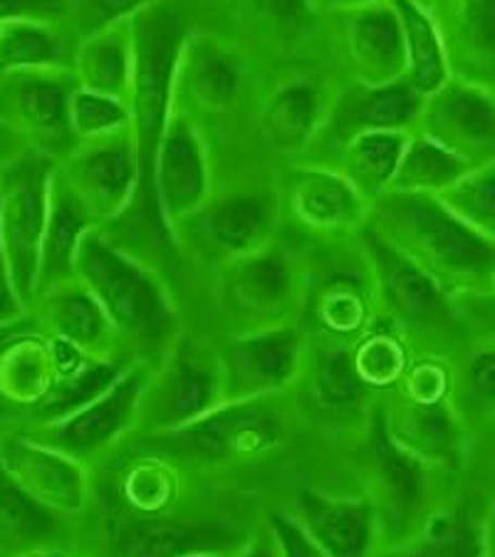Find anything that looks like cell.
<instances>
[{"label":"cell","instance_id":"7c38bea8","mask_svg":"<svg viewBox=\"0 0 495 557\" xmlns=\"http://www.w3.org/2000/svg\"><path fill=\"white\" fill-rule=\"evenodd\" d=\"M226 404L219 343L184 330L141 389L134 436H154L194 424Z\"/></svg>","mask_w":495,"mask_h":557},{"label":"cell","instance_id":"44dd1931","mask_svg":"<svg viewBox=\"0 0 495 557\" xmlns=\"http://www.w3.org/2000/svg\"><path fill=\"white\" fill-rule=\"evenodd\" d=\"M290 397L295 411H300L302 417H312L320 424L335 429L355 426L359 434L380 394L369 389L359 376L352 345L310 337Z\"/></svg>","mask_w":495,"mask_h":557},{"label":"cell","instance_id":"5b68a950","mask_svg":"<svg viewBox=\"0 0 495 557\" xmlns=\"http://www.w3.org/2000/svg\"><path fill=\"white\" fill-rule=\"evenodd\" d=\"M374 285L376 318L399 332L413 355L456 357L471 337L451 295L369 228L357 236Z\"/></svg>","mask_w":495,"mask_h":557},{"label":"cell","instance_id":"7a4b0ae2","mask_svg":"<svg viewBox=\"0 0 495 557\" xmlns=\"http://www.w3.org/2000/svg\"><path fill=\"white\" fill-rule=\"evenodd\" d=\"M75 271L112 320L132 362L157 367L186 330L166 277L112 246L99 228L85 233Z\"/></svg>","mask_w":495,"mask_h":557},{"label":"cell","instance_id":"d6a6232c","mask_svg":"<svg viewBox=\"0 0 495 557\" xmlns=\"http://www.w3.org/2000/svg\"><path fill=\"white\" fill-rule=\"evenodd\" d=\"M97 228L92 215L72 188L65 184V178L52 174L50 184V211H48V223H45V236H42V248H40V271H38V290H35V300L40 298L42 293L52 290L67 281H75V260H77V248L83 244L85 233Z\"/></svg>","mask_w":495,"mask_h":557},{"label":"cell","instance_id":"7bdbcfd3","mask_svg":"<svg viewBox=\"0 0 495 557\" xmlns=\"http://www.w3.org/2000/svg\"><path fill=\"white\" fill-rule=\"evenodd\" d=\"M70 120L77 144H83L112 137V134L129 129L132 110L129 102L114 100V97L89 92V89L77 87L70 102Z\"/></svg>","mask_w":495,"mask_h":557},{"label":"cell","instance_id":"60d3db41","mask_svg":"<svg viewBox=\"0 0 495 557\" xmlns=\"http://www.w3.org/2000/svg\"><path fill=\"white\" fill-rule=\"evenodd\" d=\"M352 355L359 376L374 394L396 389L413 359L411 347L404 343L399 332H394L380 318L352 345Z\"/></svg>","mask_w":495,"mask_h":557},{"label":"cell","instance_id":"277c9868","mask_svg":"<svg viewBox=\"0 0 495 557\" xmlns=\"http://www.w3.org/2000/svg\"><path fill=\"white\" fill-rule=\"evenodd\" d=\"M290 392L275 397L228 401L194 424L154 436H132V451L161 456L178 471H213L256 463L283 446L295 404Z\"/></svg>","mask_w":495,"mask_h":557},{"label":"cell","instance_id":"f907efd6","mask_svg":"<svg viewBox=\"0 0 495 557\" xmlns=\"http://www.w3.org/2000/svg\"><path fill=\"white\" fill-rule=\"evenodd\" d=\"M481 541H483V557H495V500L491 503L488 513L481 520Z\"/></svg>","mask_w":495,"mask_h":557},{"label":"cell","instance_id":"836d02e7","mask_svg":"<svg viewBox=\"0 0 495 557\" xmlns=\"http://www.w3.org/2000/svg\"><path fill=\"white\" fill-rule=\"evenodd\" d=\"M72 72L77 87L129 102L134 77L132 23H120L79 42Z\"/></svg>","mask_w":495,"mask_h":557},{"label":"cell","instance_id":"680465c9","mask_svg":"<svg viewBox=\"0 0 495 557\" xmlns=\"http://www.w3.org/2000/svg\"><path fill=\"white\" fill-rule=\"evenodd\" d=\"M65 557H83V555H77V553H67Z\"/></svg>","mask_w":495,"mask_h":557},{"label":"cell","instance_id":"f1b7e54d","mask_svg":"<svg viewBox=\"0 0 495 557\" xmlns=\"http://www.w3.org/2000/svg\"><path fill=\"white\" fill-rule=\"evenodd\" d=\"M429 13L451 77L495 92V0H434Z\"/></svg>","mask_w":495,"mask_h":557},{"label":"cell","instance_id":"f5cc1de1","mask_svg":"<svg viewBox=\"0 0 495 557\" xmlns=\"http://www.w3.org/2000/svg\"><path fill=\"white\" fill-rule=\"evenodd\" d=\"M483 424V438H488V444H481V451L488 458V469L495 471V417L481 421Z\"/></svg>","mask_w":495,"mask_h":557},{"label":"cell","instance_id":"8d00e7d4","mask_svg":"<svg viewBox=\"0 0 495 557\" xmlns=\"http://www.w3.org/2000/svg\"><path fill=\"white\" fill-rule=\"evenodd\" d=\"M392 3L401 21L404 50H407V83L421 97H429L451 79L436 23L417 0H392Z\"/></svg>","mask_w":495,"mask_h":557},{"label":"cell","instance_id":"9a60e30c","mask_svg":"<svg viewBox=\"0 0 495 557\" xmlns=\"http://www.w3.org/2000/svg\"><path fill=\"white\" fill-rule=\"evenodd\" d=\"M149 367L134 362L102 397L87 404L75 414L50 424L17 426L33 442L45 444L75 461L97 469L112 458L137 431L139 399L147 384Z\"/></svg>","mask_w":495,"mask_h":557},{"label":"cell","instance_id":"d6986e66","mask_svg":"<svg viewBox=\"0 0 495 557\" xmlns=\"http://www.w3.org/2000/svg\"><path fill=\"white\" fill-rule=\"evenodd\" d=\"M421 104L424 97L407 79L386 87H364L339 79L325 122L300 161L330 166L349 139L367 132L413 134L419 129Z\"/></svg>","mask_w":495,"mask_h":557},{"label":"cell","instance_id":"f546056e","mask_svg":"<svg viewBox=\"0 0 495 557\" xmlns=\"http://www.w3.org/2000/svg\"><path fill=\"white\" fill-rule=\"evenodd\" d=\"M30 314L45 335L99 359H127L122 339L99 300L77 281H67L35 300Z\"/></svg>","mask_w":495,"mask_h":557},{"label":"cell","instance_id":"ba28073f","mask_svg":"<svg viewBox=\"0 0 495 557\" xmlns=\"http://www.w3.org/2000/svg\"><path fill=\"white\" fill-rule=\"evenodd\" d=\"M312 265L277 236L273 244L213 273L223 337L250 335L302 320Z\"/></svg>","mask_w":495,"mask_h":557},{"label":"cell","instance_id":"9c48e42d","mask_svg":"<svg viewBox=\"0 0 495 557\" xmlns=\"http://www.w3.org/2000/svg\"><path fill=\"white\" fill-rule=\"evenodd\" d=\"M263 70L238 45L196 25L178 52L171 107L194 120L215 151L228 141L238 112L250 110Z\"/></svg>","mask_w":495,"mask_h":557},{"label":"cell","instance_id":"d590c367","mask_svg":"<svg viewBox=\"0 0 495 557\" xmlns=\"http://www.w3.org/2000/svg\"><path fill=\"white\" fill-rule=\"evenodd\" d=\"M79 40L67 23L0 25V72L72 70Z\"/></svg>","mask_w":495,"mask_h":557},{"label":"cell","instance_id":"b9f144b4","mask_svg":"<svg viewBox=\"0 0 495 557\" xmlns=\"http://www.w3.org/2000/svg\"><path fill=\"white\" fill-rule=\"evenodd\" d=\"M438 199L466 226L495 244V161L471 169L454 186L441 191Z\"/></svg>","mask_w":495,"mask_h":557},{"label":"cell","instance_id":"83f0119b","mask_svg":"<svg viewBox=\"0 0 495 557\" xmlns=\"http://www.w3.org/2000/svg\"><path fill=\"white\" fill-rule=\"evenodd\" d=\"M293 516L325 557H374L380 553L376 513L364 493L337 496L300 488L295 493Z\"/></svg>","mask_w":495,"mask_h":557},{"label":"cell","instance_id":"ab89813d","mask_svg":"<svg viewBox=\"0 0 495 557\" xmlns=\"http://www.w3.org/2000/svg\"><path fill=\"white\" fill-rule=\"evenodd\" d=\"M454 362L451 401L471 431L473 417H495V339L461 349Z\"/></svg>","mask_w":495,"mask_h":557},{"label":"cell","instance_id":"5bb4252c","mask_svg":"<svg viewBox=\"0 0 495 557\" xmlns=\"http://www.w3.org/2000/svg\"><path fill=\"white\" fill-rule=\"evenodd\" d=\"M55 166L58 159L25 147L0 172V240L11 265L15 293L28 312L38 290L40 248Z\"/></svg>","mask_w":495,"mask_h":557},{"label":"cell","instance_id":"4fadbf2b","mask_svg":"<svg viewBox=\"0 0 495 557\" xmlns=\"http://www.w3.org/2000/svg\"><path fill=\"white\" fill-rule=\"evenodd\" d=\"M219 21L201 25L246 50L258 65L308 62L322 45V15L312 0H196Z\"/></svg>","mask_w":495,"mask_h":557},{"label":"cell","instance_id":"e575fe53","mask_svg":"<svg viewBox=\"0 0 495 557\" xmlns=\"http://www.w3.org/2000/svg\"><path fill=\"white\" fill-rule=\"evenodd\" d=\"M409 137L411 134L401 132L359 134L337 151L330 166L337 169L372 206L382 194L389 191Z\"/></svg>","mask_w":495,"mask_h":557},{"label":"cell","instance_id":"7dc6e473","mask_svg":"<svg viewBox=\"0 0 495 557\" xmlns=\"http://www.w3.org/2000/svg\"><path fill=\"white\" fill-rule=\"evenodd\" d=\"M28 310L21 302L13 285V275H11V265H8L5 258V248L3 240H0V327L3 325H13V322H21L23 318H28Z\"/></svg>","mask_w":495,"mask_h":557},{"label":"cell","instance_id":"2e32d148","mask_svg":"<svg viewBox=\"0 0 495 557\" xmlns=\"http://www.w3.org/2000/svg\"><path fill=\"white\" fill-rule=\"evenodd\" d=\"M283 226L327 246L355 244L369 223V201L337 169L295 161L277 174Z\"/></svg>","mask_w":495,"mask_h":557},{"label":"cell","instance_id":"ac0fdd59","mask_svg":"<svg viewBox=\"0 0 495 557\" xmlns=\"http://www.w3.org/2000/svg\"><path fill=\"white\" fill-rule=\"evenodd\" d=\"M75 89L72 70L0 72V124L23 147L65 159L77 147L70 120Z\"/></svg>","mask_w":495,"mask_h":557},{"label":"cell","instance_id":"4dcf8cb0","mask_svg":"<svg viewBox=\"0 0 495 557\" xmlns=\"http://www.w3.org/2000/svg\"><path fill=\"white\" fill-rule=\"evenodd\" d=\"M79 518L35 500L0 463V557L75 553Z\"/></svg>","mask_w":495,"mask_h":557},{"label":"cell","instance_id":"d4e9b609","mask_svg":"<svg viewBox=\"0 0 495 557\" xmlns=\"http://www.w3.org/2000/svg\"><path fill=\"white\" fill-rule=\"evenodd\" d=\"M213 154L206 132L171 107L157 154V196L171 233L209 199Z\"/></svg>","mask_w":495,"mask_h":557},{"label":"cell","instance_id":"30bf717a","mask_svg":"<svg viewBox=\"0 0 495 557\" xmlns=\"http://www.w3.org/2000/svg\"><path fill=\"white\" fill-rule=\"evenodd\" d=\"M248 533L215 518L137 516L92 491L89 508L79 516L75 553L83 557L231 555L246 543Z\"/></svg>","mask_w":495,"mask_h":557},{"label":"cell","instance_id":"7402d4cb","mask_svg":"<svg viewBox=\"0 0 495 557\" xmlns=\"http://www.w3.org/2000/svg\"><path fill=\"white\" fill-rule=\"evenodd\" d=\"M58 174L92 215L97 228L107 226L127 209L137 188L139 166L132 127L112 137L77 144L58 161Z\"/></svg>","mask_w":495,"mask_h":557},{"label":"cell","instance_id":"ffe728a7","mask_svg":"<svg viewBox=\"0 0 495 557\" xmlns=\"http://www.w3.org/2000/svg\"><path fill=\"white\" fill-rule=\"evenodd\" d=\"M308 339L302 322L250 332V335L221 337L219 355L226 404L290 392L300 376Z\"/></svg>","mask_w":495,"mask_h":557},{"label":"cell","instance_id":"3957f363","mask_svg":"<svg viewBox=\"0 0 495 557\" xmlns=\"http://www.w3.org/2000/svg\"><path fill=\"white\" fill-rule=\"evenodd\" d=\"M369 228L456 298L488 287L495 244L446 209L436 194L386 191L369 206Z\"/></svg>","mask_w":495,"mask_h":557},{"label":"cell","instance_id":"74e56055","mask_svg":"<svg viewBox=\"0 0 495 557\" xmlns=\"http://www.w3.org/2000/svg\"><path fill=\"white\" fill-rule=\"evenodd\" d=\"M374 557H483L481 523L448 500L407 543L384 547Z\"/></svg>","mask_w":495,"mask_h":557},{"label":"cell","instance_id":"f6af8a7d","mask_svg":"<svg viewBox=\"0 0 495 557\" xmlns=\"http://www.w3.org/2000/svg\"><path fill=\"white\" fill-rule=\"evenodd\" d=\"M67 23V0H0V25Z\"/></svg>","mask_w":495,"mask_h":557},{"label":"cell","instance_id":"ee69618b","mask_svg":"<svg viewBox=\"0 0 495 557\" xmlns=\"http://www.w3.org/2000/svg\"><path fill=\"white\" fill-rule=\"evenodd\" d=\"M149 3L154 0H67V25L83 42L114 25L132 21Z\"/></svg>","mask_w":495,"mask_h":557},{"label":"cell","instance_id":"cb8c5ba5","mask_svg":"<svg viewBox=\"0 0 495 557\" xmlns=\"http://www.w3.org/2000/svg\"><path fill=\"white\" fill-rule=\"evenodd\" d=\"M0 463L35 500L79 518L95 491V469L33 442L17 426H0Z\"/></svg>","mask_w":495,"mask_h":557},{"label":"cell","instance_id":"603a6c76","mask_svg":"<svg viewBox=\"0 0 495 557\" xmlns=\"http://www.w3.org/2000/svg\"><path fill=\"white\" fill-rule=\"evenodd\" d=\"M471 169L495 161V92L451 77L424 97L419 129Z\"/></svg>","mask_w":495,"mask_h":557},{"label":"cell","instance_id":"c3c4849f","mask_svg":"<svg viewBox=\"0 0 495 557\" xmlns=\"http://www.w3.org/2000/svg\"><path fill=\"white\" fill-rule=\"evenodd\" d=\"M228 557H285V555H283L281 541H277V535L273 533V528L268 525V520H263V523L250 528L246 543H243L238 550Z\"/></svg>","mask_w":495,"mask_h":557},{"label":"cell","instance_id":"bcb514c9","mask_svg":"<svg viewBox=\"0 0 495 557\" xmlns=\"http://www.w3.org/2000/svg\"><path fill=\"white\" fill-rule=\"evenodd\" d=\"M265 520L268 525L273 528L277 541H281L285 557H325L320 547L310 541V535L305 533L302 525L297 523V518L293 513H285V510H270Z\"/></svg>","mask_w":495,"mask_h":557},{"label":"cell","instance_id":"db71d44e","mask_svg":"<svg viewBox=\"0 0 495 557\" xmlns=\"http://www.w3.org/2000/svg\"><path fill=\"white\" fill-rule=\"evenodd\" d=\"M33 325V314H28V318H23L21 322H13V325H3L0 327V349H3V345L11 339L13 335H17V332L30 327Z\"/></svg>","mask_w":495,"mask_h":557},{"label":"cell","instance_id":"52a82bcc","mask_svg":"<svg viewBox=\"0 0 495 557\" xmlns=\"http://www.w3.org/2000/svg\"><path fill=\"white\" fill-rule=\"evenodd\" d=\"M359 438H362L359 448L362 493L374 506L380 550L407 543L448 503L438 483L451 471L438 469L394 442L380 397L374 399Z\"/></svg>","mask_w":495,"mask_h":557},{"label":"cell","instance_id":"e0dca14e","mask_svg":"<svg viewBox=\"0 0 495 557\" xmlns=\"http://www.w3.org/2000/svg\"><path fill=\"white\" fill-rule=\"evenodd\" d=\"M322 38L342 83L386 87L407 79V50L392 0L322 15Z\"/></svg>","mask_w":495,"mask_h":557},{"label":"cell","instance_id":"6da1fadb","mask_svg":"<svg viewBox=\"0 0 495 557\" xmlns=\"http://www.w3.org/2000/svg\"><path fill=\"white\" fill-rule=\"evenodd\" d=\"M129 23L134 40L129 110L139 174L127 209L99 231L112 246L151 265L171 283L184 256L159 206L157 154L171 114L178 52L196 28V0H154Z\"/></svg>","mask_w":495,"mask_h":557},{"label":"cell","instance_id":"f35d334b","mask_svg":"<svg viewBox=\"0 0 495 557\" xmlns=\"http://www.w3.org/2000/svg\"><path fill=\"white\" fill-rule=\"evenodd\" d=\"M471 172L461 159L448 154L444 147L431 141L421 132H413L404 149L389 191L399 194H441L458 178Z\"/></svg>","mask_w":495,"mask_h":557},{"label":"cell","instance_id":"816d5d0a","mask_svg":"<svg viewBox=\"0 0 495 557\" xmlns=\"http://www.w3.org/2000/svg\"><path fill=\"white\" fill-rule=\"evenodd\" d=\"M25 149L21 141H17L11 132H8L3 124H0V172H3V166L11 161L17 151Z\"/></svg>","mask_w":495,"mask_h":557},{"label":"cell","instance_id":"8992f818","mask_svg":"<svg viewBox=\"0 0 495 557\" xmlns=\"http://www.w3.org/2000/svg\"><path fill=\"white\" fill-rule=\"evenodd\" d=\"M283 233L277 176L243 169L213 188L198 209L174 228L182 256L196 265L219 268L265 248Z\"/></svg>","mask_w":495,"mask_h":557},{"label":"cell","instance_id":"484cf974","mask_svg":"<svg viewBox=\"0 0 495 557\" xmlns=\"http://www.w3.org/2000/svg\"><path fill=\"white\" fill-rule=\"evenodd\" d=\"M359 248V246H357ZM302 327L310 337L355 345L376 322L374 285L359 250L357 263L310 273Z\"/></svg>","mask_w":495,"mask_h":557},{"label":"cell","instance_id":"681fc988","mask_svg":"<svg viewBox=\"0 0 495 557\" xmlns=\"http://www.w3.org/2000/svg\"><path fill=\"white\" fill-rule=\"evenodd\" d=\"M376 3H386V0H312L314 11L320 15L337 13V11H355V8H367Z\"/></svg>","mask_w":495,"mask_h":557},{"label":"cell","instance_id":"11a10c76","mask_svg":"<svg viewBox=\"0 0 495 557\" xmlns=\"http://www.w3.org/2000/svg\"><path fill=\"white\" fill-rule=\"evenodd\" d=\"M70 550H58V553H38V555H25V557H65Z\"/></svg>","mask_w":495,"mask_h":557},{"label":"cell","instance_id":"4316f807","mask_svg":"<svg viewBox=\"0 0 495 557\" xmlns=\"http://www.w3.org/2000/svg\"><path fill=\"white\" fill-rule=\"evenodd\" d=\"M389 434L401 448L438 466L444 471H461L468 448V424L451 399L419 404L399 392L380 394Z\"/></svg>","mask_w":495,"mask_h":557},{"label":"cell","instance_id":"9f6ffc18","mask_svg":"<svg viewBox=\"0 0 495 557\" xmlns=\"http://www.w3.org/2000/svg\"><path fill=\"white\" fill-rule=\"evenodd\" d=\"M186 557H228V555H221V553H194V555H186Z\"/></svg>","mask_w":495,"mask_h":557},{"label":"cell","instance_id":"6f0895ef","mask_svg":"<svg viewBox=\"0 0 495 557\" xmlns=\"http://www.w3.org/2000/svg\"><path fill=\"white\" fill-rule=\"evenodd\" d=\"M417 3H419V5H424L426 11H429V8H431V3H434V0H417Z\"/></svg>","mask_w":495,"mask_h":557},{"label":"cell","instance_id":"1f68e13d","mask_svg":"<svg viewBox=\"0 0 495 557\" xmlns=\"http://www.w3.org/2000/svg\"><path fill=\"white\" fill-rule=\"evenodd\" d=\"M58 382V357L52 337L38 322L13 335L0 349V407L25 419L50 397Z\"/></svg>","mask_w":495,"mask_h":557},{"label":"cell","instance_id":"8fae6325","mask_svg":"<svg viewBox=\"0 0 495 557\" xmlns=\"http://www.w3.org/2000/svg\"><path fill=\"white\" fill-rule=\"evenodd\" d=\"M337 83L339 77L308 62L265 67L248 110V141L285 166L300 161L325 122Z\"/></svg>","mask_w":495,"mask_h":557}]
</instances>
